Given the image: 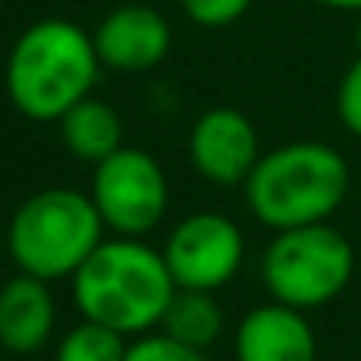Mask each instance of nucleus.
Segmentation results:
<instances>
[{
  "mask_svg": "<svg viewBox=\"0 0 361 361\" xmlns=\"http://www.w3.org/2000/svg\"><path fill=\"white\" fill-rule=\"evenodd\" d=\"M177 283L163 252L142 238H103V245L71 276V298L82 319L110 326L135 340L159 329Z\"/></svg>",
  "mask_w": 361,
  "mask_h": 361,
  "instance_id": "obj_1",
  "label": "nucleus"
},
{
  "mask_svg": "<svg viewBox=\"0 0 361 361\" xmlns=\"http://www.w3.org/2000/svg\"><path fill=\"white\" fill-rule=\"evenodd\" d=\"M99 68L96 43L82 25L68 18H43L15 39L4 85L22 117L57 124L75 103L92 96Z\"/></svg>",
  "mask_w": 361,
  "mask_h": 361,
  "instance_id": "obj_2",
  "label": "nucleus"
},
{
  "mask_svg": "<svg viewBox=\"0 0 361 361\" xmlns=\"http://www.w3.org/2000/svg\"><path fill=\"white\" fill-rule=\"evenodd\" d=\"M347 159L326 142H287L266 152L245 180L252 216L273 234L326 224L347 199Z\"/></svg>",
  "mask_w": 361,
  "mask_h": 361,
  "instance_id": "obj_3",
  "label": "nucleus"
},
{
  "mask_svg": "<svg viewBox=\"0 0 361 361\" xmlns=\"http://www.w3.org/2000/svg\"><path fill=\"white\" fill-rule=\"evenodd\" d=\"M103 220L85 192L43 188L29 195L8 224V255L36 280H71L103 245Z\"/></svg>",
  "mask_w": 361,
  "mask_h": 361,
  "instance_id": "obj_4",
  "label": "nucleus"
},
{
  "mask_svg": "<svg viewBox=\"0 0 361 361\" xmlns=\"http://www.w3.org/2000/svg\"><path fill=\"white\" fill-rule=\"evenodd\" d=\"M350 276L354 248L329 224L280 231L262 252V283L269 298L298 312L336 301L347 290Z\"/></svg>",
  "mask_w": 361,
  "mask_h": 361,
  "instance_id": "obj_5",
  "label": "nucleus"
},
{
  "mask_svg": "<svg viewBox=\"0 0 361 361\" xmlns=\"http://www.w3.org/2000/svg\"><path fill=\"white\" fill-rule=\"evenodd\" d=\"M89 199L114 238H145L166 216L170 185L163 166L145 149L121 145L114 156L96 163Z\"/></svg>",
  "mask_w": 361,
  "mask_h": 361,
  "instance_id": "obj_6",
  "label": "nucleus"
},
{
  "mask_svg": "<svg viewBox=\"0 0 361 361\" xmlns=\"http://www.w3.org/2000/svg\"><path fill=\"white\" fill-rule=\"evenodd\" d=\"M163 259L180 290L216 294L245 262V234L224 213H195L166 234Z\"/></svg>",
  "mask_w": 361,
  "mask_h": 361,
  "instance_id": "obj_7",
  "label": "nucleus"
},
{
  "mask_svg": "<svg viewBox=\"0 0 361 361\" xmlns=\"http://www.w3.org/2000/svg\"><path fill=\"white\" fill-rule=\"evenodd\" d=\"M188 156H192V166L209 185H220V188L241 185L245 188L248 173L262 159L259 131L238 106H213L192 124Z\"/></svg>",
  "mask_w": 361,
  "mask_h": 361,
  "instance_id": "obj_8",
  "label": "nucleus"
},
{
  "mask_svg": "<svg viewBox=\"0 0 361 361\" xmlns=\"http://www.w3.org/2000/svg\"><path fill=\"white\" fill-rule=\"evenodd\" d=\"M96 54L103 68L124 71V75H138V71H152L166 61L170 54V25L156 8L145 4H124L114 8L92 32Z\"/></svg>",
  "mask_w": 361,
  "mask_h": 361,
  "instance_id": "obj_9",
  "label": "nucleus"
},
{
  "mask_svg": "<svg viewBox=\"0 0 361 361\" xmlns=\"http://www.w3.org/2000/svg\"><path fill=\"white\" fill-rule=\"evenodd\" d=\"M238 361H315V329L305 312L269 301L252 308L234 329Z\"/></svg>",
  "mask_w": 361,
  "mask_h": 361,
  "instance_id": "obj_10",
  "label": "nucleus"
},
{
  "mask_svg": "<svg viewBox=\"0 0 361 361\" xmlns=\"http://www.w3.org/2000/svg\"><path fill=\"white\" fill-rule=\"evenodd\" d=\"M57 326V301L47 280L29 273L0 287V347L11 354H36L50 343Z\"/></svg>",
  "mask_w": 361,
  "mask_h": 361,
  "instance_id": "obj_11",
  "label": "nucleus"
},
{
  "mask_svg": "<svg viewBox=\"0 0 361 361\" xmlns=\"http://www.w3.org/2000/svg\"><path fill=\"white\" fill-rule=\"evenodd\" d=\"M61 142L64 149L82 159V163H103L106 156H114L121 145H124V124H121V114L106 103V99H96V96H85L82 103H75L61 121Z\"/></svg>",
  "mask_w": 361,
  "mask_h": 361,
  "instance_id": "obj_12",
  "label": "nucleus"
},
{
  "mask_svg": "<svg viewBox=\"0 0 361 361\" xmlns=\"http://www.w3.org/2000/svg\"><path fill=\"white\" fill-rule=\"evenodd\" d=\"M224 308L216 301V294L209 290H173L170 305H166V315L159 322V329L180 343H188L195 350H206L220 340L224 333Z\"/></svg>",
  "mask_w": 361,
  "mask_h": 361,
  "instance_id": "obj_13",
  "label": "nucleus"
},
{
  "mask_svg": "<svg viewBox=\"0 0 361 361\" xmlns=\"http://www.w3.org/2000/svg\"><path fill=\"white\" fill-rule=\"evenodd\" d=\"M124 354H128V336L114 333L110 326L82 319L61 336L54 361H124Z\"/></svg>",
  "mask_w": 361,
  "mask_h": 361,
  "instance_id": "obj_14",
  "label": "nucleus"
},
{
  "mask_svg": "<svg viewBox=\"0 0 361 361\" xmlns=\"http://www.w3.org/2000/svg\"><path fill=\"white\" fill-rule=\"evenodd\" d=\"M124 361H206V350H195L188 343L166 336L163 329H152V333L128 340Z\"/></svg>",
  "mask_w": 361,
  "mask_h": 361,
  "instance_id": "obj_15",
  "label": "nucleus"
},
{
  "mask_svg": "<svg viewBox=\"0 0 361 361\" xmlns=\"http://www.w3.org/2000/svg\"><path fill=\"white\" fill-rule=\"evenodd\" d=\"M248 8H252V0H180V11L188 15V22L202 29L234 25L238 18H245Z\"/></svg>",
  "mask_w": 361,
  "mask_h": 361,
  "instance_id": "obj_16",
  "label": "nucleus"
},
{
  "mask_svg": "<svg viewBox=\"0 0 361 361\" xmlns=\"http://www.w3.org/2000/svg\"><path fill=\"white\" fill-rule=\"evenodd\" d=\"M336 114H340L343 128L361 138V54L343 71V82L336 89Z\"/></svg>",
  "mask_w": 361,
  "mask_h": 361,
  "instance_id": "obj_17",
  "label": "nucleus"
},
{
  "mask_svg": "<svg viewBox=\"0 0 361 361\" xmlns=\"http://www.w3.org/2000/svg\"><path fill=\"white\" fill-rule=\"evenodd\" d=\"M322 8H333V11H361V0H315Z\"/></svg>",
  "mask_w": 361,
  "mask_h": 361,
  "instance_id": "obj_18",
  "label": "nucleus"
},
{
  "mask_svg": "<svg viewBox=\"0 0 361 361\" xmlns=\"http://www.w3.org/2000/svg\"><path fill=\"white\" fill-rule=\"evenodd\" d=\"M4 252H8V224L0 220V255H4Z\"/></svg>",
  "mask_w": 361,
  "mask_h": 361,
  "instance_id": "obj_19",
  "label": "nucleus"
},
{
  "mask_svg": "<svg viewBox=\"0 0 361 361\" xmlns=\"http://www.w3.org/2000/svg\"><path fill=\"white\" fill-rule=\"evenodd\" d=\"M354 43H357V54H361V25H357V32H354Z\"/></svg>",
  "mask_w": 361,
  "mask_h": 361,
  "instance_id": "obj_20",
  "label": "nucleus"
}]
</instances>
